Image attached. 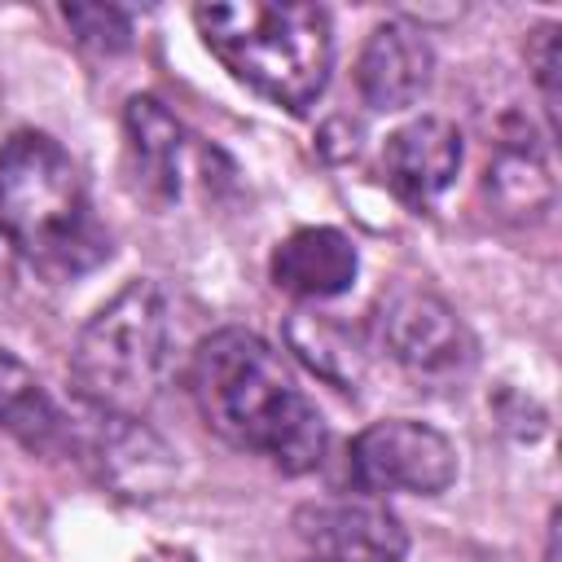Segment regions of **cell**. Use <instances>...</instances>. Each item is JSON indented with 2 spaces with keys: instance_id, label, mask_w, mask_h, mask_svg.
I'll use <instances>...</instances> for the list:
<instances>
[{
  "instance_id": "7a4b0ae2",
  "label": "cell",
  "mask_w": 562,
  "mask_h": 562,
  "mask_svg": "<svg viewBox=\"0 0 562 562\" xmlns=\"http://www.w3.org/2000/svg\"><path fill=\"white\" fill-rule=\"evenodd\" d=\"M0 228L53 281L83 277L110 255L79 167L44 132H13L0 145Z\"/></svg>"
},
{
  "instance_id": "5b68a950",
  "label": "cell",
  "mask_w": 562,
  "mask_h": 562,
  "mask_svg": "<svg viewBox=\"0 0 562 562\" xmlns=\"http://www.w3.org/2000/svg\"><path fill=\"white\" fill-rule=\"evenodd\" d=\"M351 479L369 496H439L457 479V448L426 422L386 417L356 435L351 443Z\"/></svg>"
},
{
  "instance_id": "5bb4252c",
  "label": "cell",
  "mask_w": 562,
  "mask_h": 562,
  "mask_svg": "<svg viewBox=\"0 0 562 562\" xmlns=\"http://www.w3.org/2000/svg\"><path fill=\"white\" fill-rule=\"evenodd\" d=\"M61 18L79 31V40H83V44L105 48V53L123 48V44H127V35H132L127 18H123L119 9H110V4H66V9H61Z\"/></svg>"
},
{
  "instance_id": "2e32d148",
  "label": "cell",
  "mask_w": 562,
  "mask_h": 562,
  "mask_svg": "<svg viewBox=\"0 0 562 562\" xmlns=\"http://www.w3.org/2000/svg\"><path fill=\"white\" fill-rule=\"evenodd\" d=\"M13 255H18V250L9 246V237H4V228H0V290L13 281Z\"/></svg>"
},
{
  "instance_id": "277c9868",
  "label": "cell",
  "mask_w": 562,
  "mask_h": 562,
  "mask_svg": "<svg viewBox=\"0 0 562 562\" xmlns=\"http://www.w3.org/2000/svg\"><path fill=\"white\" fill-rule=\"evenodd\" d=\"M171 369V303L158 281H127L79 329L70 373L105 417H140Z\"/></svg>"
},
{
  "instance_id": "6da1fadb",
  "label": "cell",
  "mask_w": 562,
  "mask_h": 562,
  "mask_svg": "<svg viewBox=\"0 0 562 562\" xmlns=\"http://www.w3.org/2000/svg\"><path fill=\"white\" fill-rule=\"evenodd\" d=\"M189 391L202 422L233 448L255 452L285 474L321 465L329 443L325 417L259 334L215 329L202 338L189 364Z\"/></svg>"
},
{
  "instance_id": "8fae6325",
  "label": "cell",
  "mask_w": 562,
  "mask_h": 562,
  "mask_svg": "<svg viewBox=\"0 0 562 562\" xmlns=\"http://www.w3.org/2000/svg\"><path fill=\"white\" fill-rule=\"evenodd\" d=\"M0 430L26 452H57L66 443V417L48 386L13 351L0 347Z\"/></svg>"
},
{
  "instance_id": "9c48e42d",
  "label": "cell",
  "mask_w": 562,
  "mask_h": 562,
  "mask_svg": "<svg viewBox=\"0 0 562 562\" xmlns=\"http://www.w3.org/2000/svg\"><path fill=\"white\" fill-rule=\"evenodd\" d=\"M435 53L408 22H382L369 31L356 57V88L373 110H408L430 88Z\"/></svg>"
},
{
  "instance_id": "4fadbf2b",
  "label": "cell",
  "mask_w": 562,
  "mask_h": 562,
  "mask_svg": "<svg viewBox=\"0 0 562 562\" xmlns=\"http://www.w3.org/2000/svg\"><path fill=\"white\" fill-rule=\"evenodd\" d=\"M487 198L501 206V215H514V220L549 211L553 180H549V167H544L540 149L527 145V140L522 145L505 140L496 149V158L487 162Z\"/></svg>"
},
{
  "instance_id": "8992f818",
  "label": "cell",
  "mask_w": 562,
  "mask_h": 562,
  "mask_svg": "<svg viewBox=\"0 0 562 562\" xmlns=\"http://www.w3.org/2000/svg\"><path fill=\"white\" fill-rule=\"evenodd\" d=\"M378 338L395 364L426 382H452L474 364V338L465 321L430 290L404 285L378 307Z\"/></svg>"
},
{
  "instance_id": "52a82bcc",
  "label": "cell",
  "mask_w": 562,
  "mask_h": 562,
  "mask_svg": "<svg viewBox=\"0 0 562 562\" xmlns=\"http://www.w3.org/2000/svg\"><path fill=\"white\" fill-rule=\"evenodd\" d=\"M294 531L316 562H400L408 549L404 522L378 496L307 501L294 514Z\"/></svg>"
},
{
  "instance_id": "30bf717a",
  "label": "cell",
  "mask_w": 562,
  "mask_h": 562,
  "mask_svg": "<svg viewBox=\"0 0 562 562\" xmlns=\"http://www.w3.org/2000/svg\"><path fill=\"white\" fill-rule=\"evenodd\" d=\"M356 272H360V255L351 237H342L338 228H299L272 250L277 290L307 303L338 299L342 290H351Z\"/></svg>"
},
{
  "instance_id": "9a60e30c",
  "label": "cell",
  "mask_w": 562,
  "mask_h": 562,
  "mask_svg": "<svg viewBox=\"0 0 562 562\" xmlns=\"http://www.w3.org/2000/svg\"><path fill=\"white\" fill-rule=\"evenodd\" d=\"M531 66H536V83H540V92H544L549 127H558V26H540V31H536Z\"/></svg>"
},
{
  "instance_id": "7c38bea8",
  "label": "cell",
  "mask_w": 562,
  "mask_h": 562,
  "mask_svg": "<svg viewBox=\"0 0 562 562\" xmlns=\"http://www.w3.org/2000/svg\"><path fill=\"white\" fill-rule=\"evenodd\" d=\"M123 127H127V154H132L136 184L154 202H171L180 193V123L162 110V101L132 97Z\"/></svg>"
},
{
  "instance_id": "3957f363",
  "label": "cell",
  "mask_w": 562,
  "mask_h": 562,
  "mask_svg": "<svg viewBox=\"0 0 562 562\" xmlns=\"http://www.w3.org/2000/svg\"><path fill=\"white\" fill-rule=\"evenodd\" d=\"M202 44L233 79L285 110H307L334 66V31L321 4H202L193 13Z\"/></svg>"
},
{
  "instance_id": "ba28073f",
  "label": "cell",
  "mask_w": 562,
  "mask_h": 562,
  "mask_svg": "<svg viewBox=\"0 0 562 562\" xmlns=\"http://www.w3.org/2000/svg\"><path fill=\"white\" fill-rule=\"evenodd\" d=\"M382 171L400 202L426 211L448 193L461 171V132L448 119L422 114L386 136Z\"/></svg>"
}]
</instances>
